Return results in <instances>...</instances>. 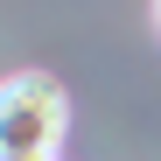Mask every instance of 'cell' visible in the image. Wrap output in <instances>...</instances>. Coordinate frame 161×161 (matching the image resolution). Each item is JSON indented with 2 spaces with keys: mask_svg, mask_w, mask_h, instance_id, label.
I'll return each instance as SVG.
<instances>
[{
  "mask_svg": "<svg viewBox=\"0 0 161 161\" xmlns=\"http://www.w3.org/2000/svg\"><path fill=\"white\" fill-rule=\"evenodd\" d=\"M70 98L49 70H14L0 84V161H56Z\"/></svg>",
  "mask_w": 161,
  "mask_h": 161,
  "instance_id": "1",
  "label": "cell"
},
{
  "mask_svg": "<svg viewBox=\"0 0 161 161\" xmlns=\"http://www.w3.org/2000/svg\"><path fill=\"white\" fill-rule=\"evenodd\" d=\"M154 21H161V0H154Z\"/></svg>",
  "mask_w": 161,
  "mask_h": 161,
  "instance_id": "2",
  "label": "cell"
}]
</instances>
